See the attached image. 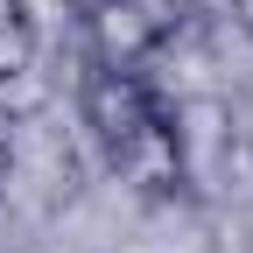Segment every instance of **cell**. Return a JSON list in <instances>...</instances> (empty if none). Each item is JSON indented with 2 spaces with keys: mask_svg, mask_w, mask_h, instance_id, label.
I'll return each instance as SVG.
<instances>
[{
  "mask_svg": "<svg viewBox=\"0 0 253 253\" xmlns=\"http://www.w3.org/2000/svg\"><path fill=\"white\" fill-rule=\"evenodd\" d=\"M169 141H176V162H183V190H218L232 176L239 162V120L225 99H211V91H197V99H176L169 113Z\"/></svg>",
  "mask_w": 253,
  "mask_h": 253,
  "instance_id": "cell-2",
  "label": "cell"
},
{
  "mask_svg": "<svg viewBox=\"0 0 253 253\" xmlns=\"http://www.w3.org/2000/svg\"><path fill=\"white\" fill-rule=\"evenodd\" d=\"M7 169H14V134H7V120H0V183H7Z\"/></svg>",
  "mask_w": 253,
  "mask_h": 253,
  "instance_id": "cell-7",
  "label": "cell"
},
{
  "mask_svg": "<svg viewBox=\"0 0 253 253\" xmlns=\"http://www.w3.org/2000/svg\"><path fill=\"white\" fill-rule=\"evenodd\" d=\"M78 120H84V134L106 155H120L126 141H141L148 126L162 120V99L148 91L141 71H106V63H91L78 78Z\"/></svg>",
  "mask_w": 253,
  "mask_h": 253,
  "instance_id": "cell-1",
  "label": "cell"
},
{
  "mask_svg": "<svg viewBox=\"0 0 253 253\" xmlns=\"http://www.w3.org/2000/svg\"><path fill=\"white\" fill-rule=\"evenodd\" d=\"M225 7H232V28H239L246 42H253V0H225Z\"/></svg>",
  "mask_w": 253,
  "mask_h": 253,
  "instance_id": "cell-6",
  "label": "cell"
},
{
  "mask_svg": "<svg viewBox=\"0 0 253 253\" xmlns=\"http://www.w3.org/2000/svg\"><path fill=\"white\" fill-rule=\"evenodd\" d=\"M113 169L141 190V197H176L183 190V162H176V141H169V120H155L141 141H126L113 155Z\"/></svg>",
  "mask_w": 253,
  "mask_h": 253,
  "instance_id": "cell-4",
  "label": "cell"
},
{
  "mask_svg": "<svg viewBox=\"0 0 253 253\" xmlns=\"http://www.w3.org/2000/svg\"><path fill=\"white\" fill-rule=\"evenodd\" d=\"M36 49H42V28L28 0H0V84H21L36 71Z\"/></svg>",
  "mask_w": 253,
  "mask_h": 253,
  "instance_id": "cell-5",
  "label": "cell"
},
{
  "mask_svg": "<svg viewBox=\"0 0 253 253\" xmlns=\"http://www.w3.org/2000/svg\"><path fill=\"white\" fill-rule=\"evenodd\" d=\"M169 42V28L155 21L141 0H84V49L106 71H141V63Z\"/></svg>",
  "mask_w": 253,
  "mask_h": 253,
  "instance_id": "cell-3",
  "label": "cell"
}]
</instances>
